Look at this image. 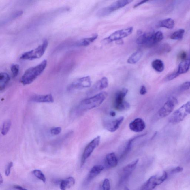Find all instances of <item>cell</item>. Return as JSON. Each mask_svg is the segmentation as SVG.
<instances>
[{
  "instance_id": "obj_1",
  "label": "cell",
  "mask_w": 190,
  "mask_h": 190,
  "mask_svg": "<svg viewBox=\"0 0 190 190\" xmlns=\"http://www.w3.org/2000/svg\"><path fill=\"white\" fill-rule=\"evenodd\" d=\"M107 96V93L103 92L94 96L84 99L76 108L77 112H85L99 106L104 101Z\"/></svg>"
},
{
  "instance_id": "obj_2",
  "label": "cell",
  "mask_w": 190,
  "mask_h": 190,
  "mask_svg": "<svg viewBox=\"0 0 190 190\" xmlns=\"http://www.w3.org/2000/svg\"><path fill=\"white\" fill-rule=\"evenodd\" d=\"M47 61L44 60L39 64L31 67L26 71L22 76L21 82L24 85L29 84L33 82L37 77L42 74L47 66Z\"/></svg>"
},
{
  "instance_id": "obj_3",
  "label": "cell",
  "mask_w": 190,
  "mask_h": 190,
  "mask_svg": "<svg viewBox=\"0 0 190 190\" xmlns=\"http://www.w3.org/2000/svg\"><path fill=\"white\" fill-rule=\"evenodd\" d=\"M48 42L47 39H44L41 44L37 48L24 53L20 57L22 60H32L39 59L44 54L48 46Z\"/></svg>"
},
{
  "instance_id": "obj_4",
  "label": "cell",
  "mask_w": 190,
  "mask_h": 190,
  "mask_svg": "<svg viewBox=\"0 0 190 190\" xmlns=\"http://www.w3.org/2000/svg\"><path fill=\"white\" fill-rule=\"evenodd\" d=\"M133 1L131 0L115 1L110 5L99 10L97 12V15L99 17H104L108 16L114 12L125 7Z\"/></svg>"
},
{
  "instance_id": "obj_5",
  "label": "cell",
  "mask_w": 190,
  "mask_h": 190,
  "mask_svg": "<svg viewBox=\"0 0 190 190\" xmlns=\"http://www.w3.org/2000/svg\"><path fill=\"white\" fill-rule=\"evenodd\" d=\"M128 92V90L123 88L117 92L115 94L114 101V107L118 111L122 112L130 108V104L125 101V99Z\"/></svg>"
},
{
  "instance_id": "obj_6",
  "label": "cell",
  "mask_w": 190,
  "mask_h": 190,
  "mask_svg": "<svg viewBox=\"0 0 190 190\" xmlns=\"http://www.w3.org/2000/svg\"><path fill=\"white\" fill-rule=\"evenodd\" d=\"M189 114L190 101H188L174 112L169 121L170 123L172 124L178 123L183 121Z\"/></svg>"
},
{
  "instance_id": "obj_7",
  "label": "cell",
  "mask_w": 190,
  "mask_h": 190,
  "mask_svg": "<svg viewBox=\"0 0 190 190\" xmlns=\"http://www.w3.org/2000/svg\"><path fill=\"white\" fill-rule=\"evenodd\" d=\"M133 28V27H129L126 29L119 30L113 32L110 35L109 37L103 39L104 42H111L113 41H117L121 40L122 39L125 38L131 35L132 33Z\"/></svg>"
},
{
  "instance_id": "obj_8",
  "label": "cell",
  "mask_w": 190,
  "mask_h": 190,
  "mask_svg": "<svg viewBox=\"0 0 190 190\" xmlns=\"http://www.w3.org/2000/svg\"><path fill=\"white\" fill-rule=\"evenodd\" d=\"M101 138L99 136L96 137L88 144L85 148L82 154L81 160V166L82 167L96 147L99 146L100 143Z\"/></svg>"
},
{
  "instance_id": "obj_9",
  "label": "cell",
  "mask_w": 190,
  "mask_h": 190,
  "mask_svg": "<svg viewBox=\"0 0 190 190\" xmlns=\"http://www.w3.org/2000/svg\"><path fill=\"white\" fill-rule=\"evenodd\" d=\"M92 82L91 78L89 76L81 77L74 81L68 87V91L76 90H81L87 88L91 86Z\"/></svg>"
},
{
  "instance_id": "obj_10",
  "label": "cell",
  "mask_w": 190,
  "mask_h": 190,
  "mask_svg": "<svg viewBox=\"0 0 190 190\" xmlns=\"http://www.w3.org/2000/svg\"><path fill=\"white\" fill-rule=\"evenodd\" d=\"M178 103L177 99L172 97L167 101L158 112L159 116L161 118H164L172 113L174 107Z\"/></svg>"
},
{
  "instance_id": "obj_11",
  "label": "cell",
  "mask_w": 190,
  "mask_h": 190,
  "mask_svg": "<svg viewBox=\"0 0 190 190\" xmlns=\"http://www.w3.org/2000/svg\"><path fill=\"white\" fill-rule=\"evenodd\" d=\"M139 161V159H137L136 160L129 164L123 168L120 174V180L119 181V185L125 183L128 179L129 177L131 175L132 173L136 168Z\"/></svg>"
},
{
  "instance_id": "obj_12",
  "label": "cell",
  "mask_w": 190,
  "mask_h": 190,
  "mask_svg": "<svg viewBox=\"0 0 190 190\" xmlns=\"http://www.w3.org/2000/svg\"><path fill=\"white\" fill-rule=\"evenodd\" d=\"M154 33L153 32L144 33L141 35L137 38L136 42L139 45H145L152 46L155 44Z\"/></svg>"
},
{
  "instance_id": "obj_13",
  "label": "cell",
  "mask_w": 190,
  "mask_h": 190,
  "mask_svg": "<svg viewBox=\"0 0 190 190\" xmlns=\"http://www.w3.org/2000/svg\"><path fill=\"white\" fill-rule=\"evenodd\" d=\"M108 85V79L106 77H103L100 80L98 81L93 86L88 93V94H92L99 91H101L103 89L106 88Z\"/></svg>"
},
{
  "instance_id": "obj_14",
  "label": "cell",
  "mask_w": 190,
  "mask_h": 190,
  "mask_svg": "<svg viewBox=\"0 0 190 190\" xmlns=\"http://www.w3.org/2000/svg\"><path fill=\"white\" fill-rule=\"evenodd\" d=\"M129 126L132 131L134 132H140L145 128L146 124L142 118H137L130 123Z\"/></svg>"
},
{
  "instance_id": "obj_15",
  "label": "cell",
  "mask_w": 190,
  "mask_h": 190,
  "mask_svg": "<svg viewBox=\"0 0 190 190\" xmlns=\"http://www.w3.org/2000/svg\"><path fill=\"white\" fill-rule=\"evenodd\" d=\"M124 120V117L121 116L113 121H110L106 124L105 126V128L110 132H114L118 130Z\"/></svg>"
},
{
  "instance_id": "obj_16",
  "label": "cell",
  "mask_w": 190,
  "mask_h": 190,
  "mask_svg": "<svg viewBox=\"0 0 190 190\" xmlns=\"http://www.w3.org/2000/svg\"><path fill=\"white\" fill-rule=\"evenodd\" d=\"M104 169V167L102 165H96L93 167L89 172L85 182L86 183H90L94 178L100 174Z\"/></svg>"
},
{
  "instance_id": "obj_17",
  "label": "cell",
  "mask_w": 190,
  "mask_h": 190,
  "mask_svg": "<svg viewBox=\"0 0 190 190\" xmlns=\"http://www.w3.org/2000/svg\"><path fill=\"white\" fill-rule=\"evenodd\" d=\"M31 101L35 103H53V97L51 94L45 95H35L31 97Z\"/></svg>"
},
{
  "instance_id": "obj_18",
  "label": "cell",
  "mask_w": 190,
  "mask_h": 190,
  "mask_svg": "<svg viewBox=\"0 0 190 190\" xmlns=\"http://www.w3.org/2000/svg\"><path fill=\"white\" fill-rule=\"evenodd\" d=\"M157 178L158 177L156 175L151 176L143 184L140 190H153L157 186Z\"/></svg>"
},
{
  "instance_id": "obj_19",
  "label": "cell",
  "mask_w": 190,
  "mask_h": 190,
  "mask_svg": "<svg viewBox=\"0 0 190 190\" xmlns=\"http://www.w3.org/2000/svg\"><path fill=\"white\" fill-rule=\"evenodd\" d=\"M118 161L117 156L114 152L110 153L106 156L105 163L109 168L116 167L118 165Z\"/></svg>"
},
{
  "instance_id": "obj_20",
  "label": "cell",
  "mask_w": 190,
  "mask_h": 190,
  "mask_svg": "<svg viewBox=\"0 0 190 190\" xmlns=\"http://www.w3.org/2000/svg\"><path fill=\"white\" fill-rule=\"evenodd\" d=\"M75 183L74 178L72 177H69L60 182L59 187L61 190H66L74 185Z\"/></svg>"
},
{
  "instance_id": "obj_21",
  "label": "cell",
  "mask_w": 190,
  "mask_h": 190,
  "mask_svg": "<svg viewBox=\"0 0 190 190\" xmlns=\"http://www.w3.org/2000/svg\"><path fill=\"white\" fill-rule=\"evenodd\" d=\"M190 67V59H187L182 61L179 64L177 72L179 75L188 72Z\"/></svg>"
},
{
  "instance_id": "obj_22",
  "label": "cell",
  "mask_w": 190,
  "mask_h": 190,
  "mask_svg": "<svg viewBox=\"0 0 190 190\" xmlns=\"http://www.w3.org/2000/svg\"><path fill=\"white\" fill-rule=\"evenodd\" d=\"M11 79L10 76L6 72L0 73V90H4Z\"/></svg>"
},
{
  "instance_id": "obj_23",
  "label": "cell",
  "mask_w": 190,
  "mask_h": 190,
  "mask_svg": "<svg viewBox=\"0 0 190 190\" xmlns=\"http://www.w3.org/2000/svg\"><path fill=\"white\" fill-rule=\"evenodd\" d=\"M143 55V53L142 51L135 52L129 57L127 63L130 64H136L141 59Z\"/></svg>"
},
{
  "instance_id": "obj_24",
  "label": "cell",
  "mask_w": 190,
  "mask_h": 190,
  "mask_svg": "<svg viewBox=\"0 0 190 190\" xmlns=\"http://www.w3.org/2000/svg\"><path fill=\"white\" fill-rule=\"evenodd\" d=\"M144 135V134L143 135H140L138 136H136L134 138H133L132 139H131L129 141L127 144L126 147H125V150L123 151V152L122 154H121V158L123 159L124 158V157H125L129 153V152H130V151H131L132 146V144L133 142L136 139H138V138H140V137H142Z\"/></svg>"
},
{
  "instance_id": "obj_25",
  "label": "cell",
  "mask_w": 190,
  "mask_h": 190,
  "mask_svg": "<svg viewBox=\"0 0 190 190\" xmlns=\"http://www.w3.org/2000/svg\"><path fill=\"white\" fill-rule=\"evenodd\" d=\"M98 35L95 34L92 37L82 39L78 42V45L81 46H89L90 44L94 42L97 38Z\"/></svg>"
},
{
  "instance_id": "obj_26",
  "label": "cell",
  "mask_w": 190,
  "mask_h": 190,
  "mask_svg": "<svg viewBox=\"0 0 190 190\" xmlns=\"http://www.w3.org/2000/svg\"><path fill=\"white\" fill-rule=\"evenodd\" d=\"M174 20L170 18L164 19L159 23V27H163L169 29H173L174 28Z\"/></svg>"
},
{
  "instance_id": "obj_27",
  "label": "cell",
  "mask_w": 190,
  "mask_h": 190,
  "mask_svg": "<svg viewBox=\"0 0 190 190\" xmlns=\"http://www.w3.org/2000/svg\"><path fill=\"white\" fill-rule=\"evenodd\" d=\"M152 66L153 69L157 72H162L165 68L163 62L159 59H156L154 60L152 62Z\"/></svg>"
},
{
  "instance_id": "obj_28",
  "label": "cell",
  "mask_w": 190,
  "mask_h": 190,
  "mask_svg": "<svg viewBox=\"0 0 190 190\" xmlns=\"http://www.w3.org/2000/svg\"><path fill=\"white\" fill-rule=\"evenodd\" d=\"M185 31L184 29H179L174 32L170 36V38L176 40H180L183 37Z\"/></svg>"
},
{
  "instance_id": "obj_29",
  "label": "cell",
  "mask_w": 190,
  "mask_h": 190,
  "mask_svg": "<svg viewBox=\"0 0 190 190\" xmlns=\"http://www.w3.org/2000/svg\"><path fill=\"white\" fill-rule=\"evenodd\" d=\"M11 126V121L10 120H6L3 122L1 129V133L5 136L8 133Z\"/></svg>"
},
{
  "instance_id": "obj_30",
  "label": "cell",
  "mask_w": 190,
  "mask_h": 190,
  "mask_svg": "<svg viewBox=\"0 0 190 190\" xmlns=\"http://www.w3.org/2000/svg\"><path fill=\"white\" fill-rule=\"evenodd\" d=\"M32 173L35 176L37 177V179L40 180H41L44 183L46 182V177L45 176L44 174L40 170L35 169V170H33Z\"/></svg>"
},
{
  "instance_id": "obj_31",
  "label": "cell",
  "mask_w": 190,
  "mask_h": 190,
  "mask_svg": "<svg viewBox=\"0 0 190 190\" xmlns=\"http://www.w3.org/2000/svg\"><path fill=\"white\" fill-rule=\"evenodd\" d=\"M164 38L162 32L159 31L154 33V40L155 44L158 43L162 41Z\"/></svg>"
},
{
  "instance_id": "obj_32",
  "label": "cell",
  "mask_w": 190,
  "mask_h": 190,
  "mask_svg": "<svg viewBox=\"0 0 190 190\" xmlns=\"http://www.w3.org/2000/svg\"><path fill=\"white\" fill-rule=\"evenodd\" d=\"M11 69L13 77H16L18 74L19 71V67L18 65L12 64L11 65Z\"/></svg>"
},
{
  "instance_id": "obj_33",
  "label": "cell",
  "mask_w": 190,
  "mask_h": 190,
  "mask_svg": "<svg viewBox=\"0 0 190 190\" xmlns=\"http://www.w3.org/2000/svg\"><path fill=\"white\" fill-rule=\"evenodd\" d=\"M110 183L109 180L105 179L102 184L101 190H110Z\"/></svg>"
},
{
  "instance_id": "obj_34",
  "label": "cell",
  "mask_w": 190,
  "mask_h": 190,
  "mask_svg": "<svg viewBox=\"0 0 190 190\" xmlns=\"http://www.w3.org/2000/svg\"><path fill=\"white\" fill-rule=\"evenodd\" d=\"M168 178V174L166 172H164L163 174L161 177L157 178V185H161L163 182Z\"/></svg>"
},
{
  "instance_id": "obj_35",
  "label": "cell",
  "mask_w": 190,
  "mask_h": 190,
  "mask_svg": "<svg viewBox=\"0 0 190 190\" xmlns=\"http://www.w3.org/2000/svg\"><path fill=\"white\" fill-rule=\"evenodd\" d=\"M179 76L177 72H173V73L169 74L168 76H167L166 78L165 79V81H171L172 80H174V79L176 78Z\"/></svg>"
},
{
  "instance_id": "obj_36",
  "label": "cell",
  "mask_w": 190,
  "mask_h": 190,
  "mask_svg": "<svg viewBox=\"0 0 190 190\" xmlns=\"http://www.w3.org/2000/svg\"><path fill=\"white\" fill-rule=\"evenodd\" d=\"M190 88V81H187L182 84L180 86V89L182 91L188 90Z\"/></svg>"
},
{
  "instance_id": "obj_37",
  "label": "cell",
  "mask_w": 190,
  "mask_h": 190,
  "mask_svg": "<svg viewBox=\"0 0 190 190\" xmlns=\"http://www.w3.org/2000/svg\"><path fill=\"white\" fill-rule=\"evenodd\" d=\"M62 131V129L60 127H56L52 129L51 133L52 135H57L60 134Z\"/></svg>"
},
{
  "instance_id": "obj_38",
  "label": "cell",
  "mask_w": 190,
  "mask_h": 190,
  "mask_svg": "<svg viewBox=\"0 0 190 190\" xmlns=\"http://www.w3.org/2000/svg\"><path fill=\"white\" fill-rule=\"evenodd\" d=\"M178 59L182 61L185 60L187 59V54L186 52L182 51L179 53L178 55Z\"/></svg>"
},
{
  "instance_id": "obj_39",
  "label": "cell",
  "mask_w": 190,
  "mask_h": 190,
  "mask_svg": "<svg viewBox=\"0 0 190 190\" xmlns=\"http://www.w3.org/2000/svg\"><path fill=\"white\" fill-rule=\"evenodd\" d=\"M13 166V163L12 162H10L7 165V168L5 171V174L6 176H9L11 173V169Z\"/></svg>"
},
{
  "instance_id": "obj_40",
  "label": "cell",
  "mask_w": 190,
  "mask_h": 190,
  "mask_svg": "<svg viewBox=\"0 0 190 190\" xmlns=\"http://www.w3.org/2000/svg\"><path fill=\"white\" fill-rule=\"evenodd\" d=\"M183 170V168L181 167H177L176 168H175L171 170V173L172 174H176L182 172Z\"/></svg>"
},
{
  "instance_id": "obj_41",
  "label": "cell",
  "mask_w": 190,
  "mask_h": 190,
  "mask_svg": "<svg viewBox=\"0 0 190 190\" xmlns=\"http://www.w3.org/2000/svg\"><path fill=\"white\" fill-rule=\"evenodd\" d=\"M147 92V89H146L145 86H142L140 88V93L141 95H144L146 94Z\"/></svg>"
},
{
  "instance_id": "obj_42",
  "label": "cell",
  "mask_w": 190,
  "mask_h": 190,
  "mask_svg": "<svg viewBox=\"0 0 190 190\" xmlns=\"http://www.w3.org/2000/svg\"><path fill=\"white\" fill-rule=\"evenodd\" d=\"M148 2V1H140V2H138V3H136V4L134 5L133 6V8H136L137 7H139V6H140L141 5H143V4L146 3V2Z\"/></svg>"
},
{
  "instance_id": "obj_43",
  "label": "cell",
  "mask_w": 190,
  "mask_h": 190,
  "mask_svg": "<svg viewBox=\"0 0 190 190\" xmlns=\"http://www.w3.org/2000/svg\"><path fill=\"white\" fill-rule=\"evenodd\" d=\"M14 188L17 190H27L24 187L19 185L14 186Z\"/></svg>"
},
{
  "instance_id": "obj_44",
  "label": "cell",
  "mask_w": 190,
  "mask_h": 190,
  "mask_svg": "<svg viewBox=\"0 0 190 190\" xmlns=\"http://www.w3.org/2000/svg\"><path fill=\"white\" fill-rule=\"evenodd\" d=\"M110 116H112V117H115L116 116V113L114 111H111L110 113Z\"/></svg>"
},
{
  "instance_id": "obj_45",
  "label": "cell",
  "mask_w": 190,
  "mask_h": 190,
  "mask_svg": "<svg viewBox=\"0 0 190 190\" xmlns=\"http://www.w3.org/2000/svg\"><path fill=\"white\" fill-rule=\"evenodd\" d=\"M3 182V179H2V175L1 174L0 175V184L1 185L2 183V182Z\"/></svg>"
},
{
  "instance_id": "obj_46",
  "label": "cell",
  "mask_w": 190,
  "mask_h": 190,
  "mask_svg": "<svg viewBox=\"0 0 190 190\" xmlns=\"http://www.w3.org/2000/svg\"><path fill=\"white\" fill-rule=\"evenodd\" d=\"M124 190H130L127 187H125L124 188Z\"/></svg>"
}]
</instances>
